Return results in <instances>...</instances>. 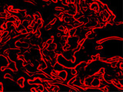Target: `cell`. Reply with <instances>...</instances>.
Returning a JSON list of instances; mask_svg holds the SVG:
<instances>
[{"label":"cell","instance_id":"4","mask_svg":"<svg viewBox=\"0 0 123 92\" xmlns=\"http://www.w3.org/2000/svg\"><path fill=\"white\" fill-rule=\"evenodd\" d=\"M94 78H95L94 75H87V76L85 77V78L82 79L83 83L88 87V89H92V87H91V84H92V80L94 79Z\"/></svg>","mask_w":123,"mask_h":92},{"label":"cell","instance_id":"8","mask_svg":"<svg viewBox=\"0 0 123 92\" xmlns=\"http://www.w3.org/2000/svg\"><path fill=\"white\" fill-rule=\"evenodd\" d=\"M8 64H7V68L9 70L12 71V72H17L18 69H17V66H16V62L15 61H13L12 60L8 59Z\"/></svg>","mask_w":123,"mask_h":92},{"label":"cell","instance_id":"12","mask_svg":"<svg viewBox=\"0 0 123 92\" xmlns=\"http://www.w3.org/2000/svg\"><path fill=\"white\" fill-rule=\"evenodd\" d=\"M59 78L60 79H62V80H66V78H67V71H66V70H65V69L59 71Z\"/></svg>","mask_w":123,"mask_h":92},{"label":"cell","instance_id":"1","mask_svg":"<svg viewBox=\"0 0 123 92\" xmlns=\"http://www.w3.org/2000/svg\"><path fill=\"white\" fill-rule=\"evenodd\" d=\"M57 62L65 68H70L75 67V64H73L70 61L67 60L62 54H59L57 55Z\"/></svg>","mask_w":123,"mask_h":92},{"label":"cell","instance_id":"18","mask_svg":"<svg viewBox=\"0 0 123 92\" xmlns=\"http://www.w3.org/2000/svg\"><path fill=\"white\" fill-rule=\"evenodd\" d=\"M25 31H26V33H33V32H34V26L32 24H29L25 28Z\"/></svg>","mask_w":123,"mask_h":92},{"label":"cell","instance_id":"11","mask_svg":"<svg viewBox=\"0 0 123 92\" xmlns=\"http://www.w3.org/2000/svg\"><path fill=\"white\" fill-rule=\"evenodd\" d=\"M100 80L98 78H94V79L92 80V82L91 84V87L92 89H98L99 87Z\"/></svg>","mask_w":123,"mask_h":92},{"label":"cell","instance_id":"16","mask_svg":"<svg viewBox=\"0 0 123 92\" xmlns=\"http://www.w3.org/2000/svg\"><path fill=\"white\" fill-rule=\"evenodd\" d=\"M57 22H58L57 18H56V17H55V16H53V17H52V18H51L49 21H48V22L46 23V24L49 25H51V26H54V25H55V23H56Z\"/></svg>","mask_w":123,"mask_h":92},{"label":"cell","instance_id":"22","mask_svg":"<svg viewBox=\"0 0 123 92\" xmlns=\"http://www.w3.org/2000/svg\"><path fill=\"white\" fill-rule=\"evenodd\" d=\"M51 2L53 4H59L61 2V0H51Z\"/></svg>","mask_w":123,"mask_h":92},{"label":"cell","instance_id":"17","mask_svg":"<svg viewBox=\"0 0 123 92\" xmlns=\"http://www.w3.org/2000/svg\"><path fill=\"white\" fill-rule=\"evenodd\" d=\"M70 50H72L70 45H69L68 42H66L65 45H62V52H68V51H70Z\"/></svg>","mask_w":123,"mask_h":92},{"label":"cell","instance_id":"20","mask_svg":"<svg viewBox=\"0 0 123 92\" xmlns=\"http://www.w3.org/2000/svg\"><path fill=\"white\" fill-rule=\"evenodd\" d=\"M75 32H76V28H72L68 30V34L69 36H74L75 34Z\"/></svg>","mask_w":123,"mask_h":92},{"label":"cell","instance_id":"3","mask_svg":"<svg viewBox=\"0 0 123 92\" xmlns=\"http://www.w3.org/2000/svg\"><path fill=\"white\" fill-rule=\"evenodd\" d=\"M79 38H77L75 35H74V36H69L68 38V40H67V42L70 45V46H71V48H72V50H75V47H76V45H77V44H78V42H79ZM75 52V51H74Z\"/></svg>","mask_w":123,"mask_h":92},{"label":"cell","instance_id":"21","mask_svg":"<svg viewBox=\"0 0 123 92\" xmlns=\"http://www.w3.org/2000/svg\"><path fill=\"white\" fill-rule=\"evenodd\" d=\"M4 91V85H3V82L2 80H0V91Z\"/></svg>","mask_w":123,"mask_h":92},{"label":"cell","instance_id":"7","mask_svg":"<svg viewBox=\"0 0 123 92\" xmlns=\"http://www.w3.org/2000/svg\"><path fill=\"white\" fill-rule=\"evenodd\" d=\"M109 84H111V85H112L113 87H116V88H118V89L121 90V91L123 89L122 84L119 82L118 80L116 78H111V79H110V80H109Z\"/></svg>","mask_w":123,"mask_h":92},{"label":"cell","instance_id":"10","mask_svg":"<svg viewBox=\"0 0 123 92\" xmlns=\"http://www.w3.org/2000/svg\"><path fill=\"white\" fill-rule=\"evenodd\" d=\"M48 68V64L43 59H40L39 63H38V66H37V70H40V71H45L46 68Z\"/></svg>","mask_w":123,"mask_h":92},{"label":"cell","instance_id":"15","mask_svg":"<svg viewBox=\"0 0 123 92\" xmlns=\"http://www.w3.org/2000/svg\"><path fill=\"white\" fill-rule=\"evenodd\" d=\"M52 68L55 69V70L59 71H62V70H64V69H65V68H64L63 66H62V65L60 64H59L58 62H56L55 64L52 66Z\"/></svg>","mask_w":123,"mask_h":92},{"label":"cell","instance_id":"19","mask_svg":"<svg viewBox=\"0 0 123 92\" xmlns=\"http://www.w3.org/2000/svg\"><path fill=\"white\" fill-rule=\"evenodd\" d=\"M94 48H95V51H101V50H102L104 48V45L102 44H97L96 43Z\"/></svg>","mask_w":123,"mask_h":92},{"label":"cell","instance_id":"13","mask_svg":"<svg viewBox=\"0 0 123 92\" xmlns=\"http://www.w3.org/2000/svg\"><path fill=\"white\" fill-rule=\"evenodd\" d=\"M8 58H6V57H4L3 55H0V66H6L8 64Z\"/></svg>","mask_w":123,"mask_h":92},{"label":"cell","instance_id":"5","mask_svg":"<svg viewBox=\"0 0 123 92\" xmlns=\"http://www.w3.org/2000/svg\"><path fill=\"white\" fill-rule=\"evenodd\" d=\"M87 66H88V64H87L86 61H80V62L78 63L77 64H75V68L76 69L77 72L79 73V72L83 71Z\"/></svg>","mask_w":123,"mask_h":92},{"label":"cell","instance_id":"9","mask_svg":"<svg viewBox=\"0 0 123 92\" xmlns=\"http://www.w3.org/2000/svg\"><path fill=\"white\" fill-rule=\"evenodd\" d=\"M88 6H89V9L92 12H94V13H98L99 12H100L99 5H98V2H96V1L92 2Z\"/></svg>","mask_w":123,"mask_h":92},{"label":"cell","instance_id":"14","mask_svg":"<svg viewBox=\"0 0 123 92\" xmlns=\"http://www.w3.org/2000/svg\"><path fill=\"white\" fill-rule=\"evenodd\" d=\"M32 15H33V18H34L35 21H37V20H38V19L42 18V13L40 12H38V11H36V12H34Z\"/></svg>","mask_w":123,"mask_h":92},{"label":"cell","instance_id":"2","mask_svg":"<svg viewBox=\"0 0 123 92\" xmlns=\"http://www.w3.org/2000/svg\"><path fill=\"white\" fill-rule=\"evenodd\" d=\"M122 58L121 56L115 55V56H112L111 58H105L103 62L106 63L107 64H109L111 63H119V62H122Z\"/></svg>","mask_w":123,"mask_h":92},{"label":"cell","instance_id":"6","mask_svg":"<svg viewBox=\"0 0 123 92\" xmlns=\"http://www.w3.org/2000/svg\"><path fill=\"white\" fill-rule=\"evenodd\" d=\"M25 82H26V78L23 76H18L15 80V84H17V86L20 88H23L25 86Z\"/></svg>","mask_w":123,"mask_h":92}]
</instances>
